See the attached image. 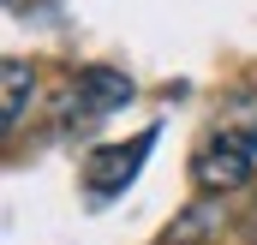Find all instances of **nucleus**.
I'll return each instance as SVG.
<instances>
[{
    "label": "nucleus",
    "instance_id": "1",
    "mask_svg": "<svg viewBox=\"0 0 257 245\" xmlns=\"http://www.w3.org/2000/svg\"><path fill=\"white\" fill-rule=\"evenodd\" d=\"M251 174H257V114L251 120H221L192 156L197 191H239Z\"/></svg>",
    "mask_w": 257,
    "mask_h": 245
},
{
    "label": "nucleus",
    "instance_id": "2",
    "mask_svg": "<svg viewBox=\"0 0 257 245\" xmlns=\"http://www.w3.org/2000/svg\"><path fill=\"white\" fill-rule=\"evenodd\" d=\"M132 102V78L114 72V66H84L72 84H66V102H60V126H96L108 120L114 108Z\"/></svg>",
    "mask_w": 257,
    "mask_h": 245
},
{
    "label": "nucleus",
    "instance_id": "3",
    "mask_svg": "<svg viewBox=\"0 0 257 245\" xmlns=\"http://www.w3.org/2000/svg\"><path fill=\"white\" fill-rule=\"evenodd\" d=\"M150 144H156V132H138V138H126V144L90 150V156H84V185H90L96 197L126 191V185L138 180V168H144V156H150Z\"/></svg>",
    "mask_w": 257,
    "mask_h": 245
},
{
    "label": "nucleus",
    "instance_id": "4",
    "mask_svg": "<svg viewBox=\"0 0 257 245\" xmlns=\"http://www.w3.org/2000/svg\"><path fill=\"white\" fill-rule=\"evenodd\" d=\"M30 90H36V72H30L24 60H6V108H0L6 132L24 120V108H30Z\"/></svg>",
    "mask_w": 257,
    "mask_h": 245
}]
</instances>
